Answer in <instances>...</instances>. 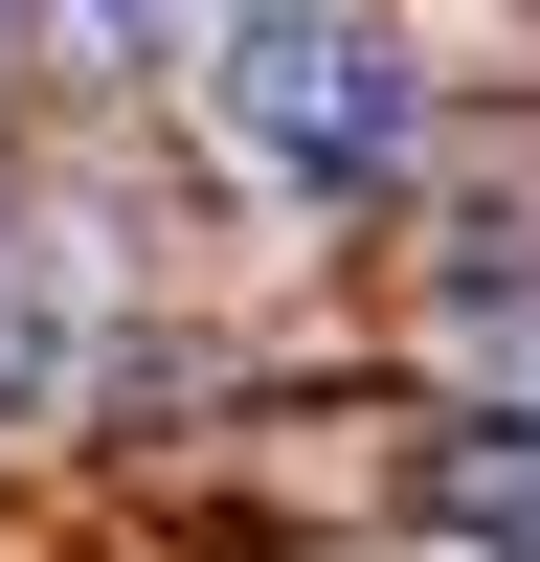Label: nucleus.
Instances as JSON below:
<instances>
[{
    "label": "nucleus",
    "mask_w": 540,
    "mask_h": 562,
    "mask_svg": "<svg viewBox=\"0 0 540 562\" xmlns=\"http://www.w3.org/2000/svg\"><path fill=\"white\" fill-rule=\"evenodd\" d=\"M203 113L248 135L270 180H383L405 158V45L360 23V0H203Z\"/></svg>",
    "instance_id": "1"
}]
</instances>
